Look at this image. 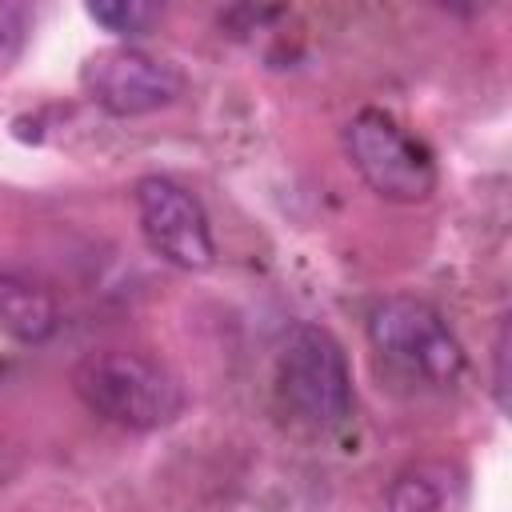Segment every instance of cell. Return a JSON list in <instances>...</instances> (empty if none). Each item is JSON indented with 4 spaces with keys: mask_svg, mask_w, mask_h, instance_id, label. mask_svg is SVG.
Returning a JSON list of instances; mask_svg holds the SVG:
<instances>
[{
    "mask_svg": "<svg viewBox=\"0 0 512 512\" xmlns=\"http://www.w3.org/2000/svg\"><path fill=\"white\" fill-rule=\"evenodd\" d=\"M76 396L108 424H120L128 432H152L180 416L184 392L168 368H160L144 352L128 348H104L88 352L72 368Z\"/></svg>",
    "mask_w": 512,
    "mask_h": 512,
    "instance_id": "1",
    "label": "cell"
},
{
    "mask_svg": "<svg viewBox=\"0 0 512 512\" xmlns=\"http://www.w3.org/2000/svg\"><path fill=\"white\" fill-rule=\"evenodd\" d=\"M372 352L408 384L452 388L464 376V348L444 316L416 296L376 300L368 312Z\"/></svg>",
    "mask_w": 512,
    "mask_h": 512,
    "instance_id": "2",
    "label": "cell"
},
{
    "mask_svg": "<svg viewBox=\"0 0 512 512\" xmlns=\"http://www.w3.org/2000/svg\"><path fill=\"white\" fill-rule=\"evenodd\" d=\"M276 396L280 408L312 432H332L348 420L352 372L340 340L328 328L304 324L288 336L276 364Z\"/></svg>",
    "mask_w": 512,
    "mask_h": 512,
    "instance_id": "3",
    "label": "cell"
},
{
    "mask_svg": "<svg viewBox=\"0 0 512 512\" xmlns=\"http://www.w3.org/2000/svg\"><path fill=\"white\" fill-rule=\"evenodd\" d=\"M344 152L364 184L396 204H420L436 188L432 152L384 108H364L344 128Z\"/></svg>",
    "mask_w": 512,
    "mask_h": 512,
    "instance_id": "4",
    "label": "cell"
},
{
    "mask_svg": "<svg viewBox=\"0 0 512 512\" xmlns=\"http://www.w3.org/2000/svg\"><path fill=\"white\" fill-rule=\"evenodd\" d=\"M80 84L96 108L108 116H148L168 108L184 92V76L176 64L140 52V48H104L84 60Z\"/></svg>",
    "mask_w": 512,
    "mask_h": 512,
    "instance_id": "5",
    "label": "cell"
},
{
    "mask_svg": "<svg viewBox=\"0 0 512 512\" xmlns=\"http://www.w3.org/2000/svg\"><path fill=\"white\" fill-rule=\"evenodd\" d=\"M132 200H136L140 232L156 256H164L168 264L188 268V272H200L212 264L216 244H212L208 216L184 184H176L168 176H144V180H136Z\"/></svg>",
    "mask_w": 512,
    "mask_h": 512,
    "instance_id": "6",
    "label": "cell"
},
{
    "mask_svg": "<svg viewBox=\"0 0 512 512\" xmlns=\"http://www.w3.org/2000/svg\"><path fill=\"white\" fill-rule=\"evenodd\" d=\"M56 324H60L56 300L40 284L0 268V332L20 344H40L56 332Z\"/></svg>",
    "mask_w": 512,
    "mask_h": 512,
    "instance_id": "7",
    "label": "cell"
},
{
    "mask_svg": "<svg viewBox=\"0 0 512 512\" xmlns=\"http://www.w3.org/2000/svg\"><path fill=\"white\" fill-rule=\"evenodd\" d=\"M452 468L448 464H416L408 468L392 492H388V504L400 508V512H424V508H444L452 500Z\"/></svg>",
    "mask_w": 512,
    "mask_h": 512,
    "instance_id": "8",
    "label": "cell"
},
{
    "mask_svg": "<svg viewBox=\"0 0 512 512\" xmlns=\"http://www.w3.org/2000/svg\"><path fill=\"white\" fill-rule=\"evenodd\" d=\"M88 12L104 32L132 40V36H144L160 24L164 0H88Z\"/></svg>",
    "mask_w": 512,
    "mask_h": 512,
    "instance_id": "9",
    "label": "cell"
},
{
    "mask_svg": "<svg viewBox=\"0 0 512 512\" xmlns=\"http://www.w3.org/2000/svg\"><path fill=\"white\" fill-rule=\"evenodd\" d=\"M28 28V4L24 0H0V48H12Z\"/></svg>",
    "mask_w": 512,
    "mask_h": 512,
    "instance_id": "10",
    "label": "cell"
},
{
    "mask_svg": "<svg viewBox=\"0 0 512 512\" xmlns=\"http://www.w3.org/2000/svg\"><path fill=\"white\" fill-rule=\"evenodd\" d=\"M432 4H440V8H448L456 16H476V12L488 8V0H432Z\"/></svg>",
    "mask_w": 512,
    "mask_h": 512,
    "instance_id": "11",
    "label": "cell"
}]
</instances>
